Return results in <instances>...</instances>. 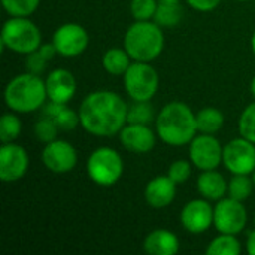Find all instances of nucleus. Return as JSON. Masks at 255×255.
<instances>
[{
	"label": "nucleus",
	"instance_id": "1",
	"mask_svg": "<svg viewBox=\"0 0 255 255\" xmlns=\"http://www.w3.org/2000/svg\"><path fill=\"white\" fill-rule=\"evenodd\" d=\"M128 105L109 90H97L84 97L79 105V126L97 137H112L120 134L127 124Z\"/></svg>",
	"mask_w": 255,
	"mask_h": 255
},
{
	"label": "nucleus",
	"instance_id": "2",
	"mask_svg": "<svg viewBox=\"0 0 255 255\" xmlns=\"http://www.w3.org/2000/svg\"><path fill=\"white\" fill-rule=\"evenodd\" d=\"M155 131L161 142L170 146H185L197 136L196 114L184 102H170L155 117Z\"/></svg>",
	"mask_w": 255,
	"mask_h": 255
},
{
	"label": "nucleus",
	"instance_id": "3",
	"mask_svg": "<svg viewBox=\"0 0 255 255\" xmlns=\"http://www.w3.org/2000/svg\"><path fill=\"white\" fill-rule=\"evenodd\" d=\"M46 85L40 75L30 72L13 76L4 88V103L16 114H31L46 103Z\"/></svg>",
	"mask_w": 255,
	"mask_h": 255
},
{
	"label": "nucleus",
	"instance_id": "4",
	"mask_svg": "<svg viewBox=\"0 0 255 255\" xmlns=\"http://www.w3.org/2000/svg\"><path fill=\"white\" fill-rule=\"evenodd\" d=\"M123 46L133 61L151 63L158 58L164 49L163 27H160L154 19L136 21L127 28Z\"/></svg>",
	"mask_w": 255,
	"mask_h": 255
},
{
	"label": "nucleus",
	"instance_id": "5",
	"mask_svg": "<svg viewBox=\"0 0 255 255\" xmlns=\"http://www.w3.org/2000/svg\"><path fill=\"white\" fill-rule=\"evenodd\" d=\"M1 48L19 55H28L42 45L40 28L28 16H10L1 28Z\"/></svg>",
	"mask_w": 255,
	"mask_h": 255
},
{
	"label": "nucleus",
	"instance_id": "6",
	"mask_svg": "<svg viewBox=\"0 0 255 255\" xmlns=\"http://www.w3.org/2000/svg\"><path fill=\"white\" fill-rule=\"evenodd\" d=\"M124 172V163L120 152L114 148L100 146L94 149L87 160V175L97 187L115 185Z\"/></svg>",
	"mask_w": 255,
	"mask_h": 255
},
{
	"label": "nucleus",
	"instance_id": "7",
	"mask_svg": "<svg viewBox=\"0 0 255 255\" xmlns=\"http://www.w3.org/2000/svg\"><path fill=\"white\" fill-rule=\"evenodd\" d=\"M127 96L133 102H151L157 94L160 76L157 69L146 61H133L123 75Z\"/></svg>",
	"mask_w": 255,
	"mask_h": 255
},
{
	"label": "nucleus",
	"instance_id": "8",
	"mask_svg": "<svg viewBox=\"0 0 255 255\" xmlns=\"http://www.w3.org/2000/svg\"><path fill=\"white\" fill-rule=\"evenodd\" d=\"M248 221V214L244 202L235 200L232 197H224L214 206V227L218 233L239 235L244 232Z\"/></svg>",
	"mask_w": 255,
	"mask_h": 255
},
{
	"label": "nucleus",
	"instance_id": "9",
	"mask_svg": "<svg viewBox=\"0 0 255 255\" xmlns=\"http://www.w3.org/2000/svg\"><path fill=\"white\" fill-rule=\"evenodd\" d=\"M223 145L214 134L199 133L188 145V157L196 169L214 170L223 164Z\"/></svg>",
	"mask_w": 255,
	"mask_h": 255
},
{
	"label": "nucleus",
	"instance_id": "10",
	"mask_svg": "<svg viewBox=\"0 0 255 255\" xmlns=\"http://www.w3.org/2000/svg\"><path fill=\"white\" fill-rule=\"evenodd\" d=\"M223 164L232 175H253L255 170V143L242 136L230 140L223 148Z\"/></svg>",
	"mask_w": 255,
	"mask_h": 255
},
{
	"label": "nucleus",
	"instance_id": "11",
	"mask_svg": "<svg viewBox=\"0 0 255 255\" xmlns=\"http://www.w3.org/2000/svg\"><path fill=\"white\" fill-rule=\"evenodd\" d=\"M52 43L58 55L64 58H75L85 52L90 43V37L81 24L66 22L54 31Z\"/></svg>",
	"mask_w": 255,
	"mask_h": 255
},
{
	"label": "nucleus",
	"instance_id": "12",
	"mask_svg": "<svg viewBox=\"0 0 255 255\" xmlns=\"http://www.w3.org/2000/svg\"><path fill=\"white\" fill-rule=\"evenodd\" d=\"M40 158L43 166L54 175H66L78 164V152L75 146L61 139L45 143Z\"/></svg>",
	"mask_w": 255,
	"mask_h": 255
},
{
	"label": "nucleus",
	"instance_id": "13",
	"mask_svg": "<svg viewBox=\"0 0 255 255\" xmlns=\"http://www.w3.org/2000/svg\"><path fill=\"white\" fill-rule=\"evenodd\" d=\"M30 158L27 151L15 143H1L0 146V179L4 184L22 179L28 170Z\"/></svg>",
	"mask_w": 255,
	"mask_h": 255
},
{
	"label": "nucleus",
	"instance_id": "14",
	"mask_svg": "<svg viewBox=\"0 0 255 255\" xmlns=\"http://www.w3.org/2000/svg\"><path fill=\"white\" fill-rule=\"evenodd\" d=\"M181 224L191 235H202L214 226V206L208 199H194L184 205Z\"/></svg>",
	"mask_w": 255,
	"mask_h": 255
},
{
	"label": "nucleus",
	"instance_id": "15",
	"mask_svg": "<svg viewBox=\"0 0 255 255\" xmlns=\"http://www.w3.org/2000/svg\"><path fill=\"white\" fill-rule=\"evenodd\" d=\"M157 131L148 124H126L120 131L121 145L133 154H148L155 148Z\"/></svg>",
	"mask_w": 255,
	"mask_h": 255
},
{
	"label": "nucleus",
	"instance_id": "16",
	"mask_svg": "<svg viewBox=\"0 0 255 255\" xmlns=\"http://www.w3.org/2000/svg\"><path fill=\"white\" fill-rule=\"evenodd\" d=\"M48 100L69 103L76 94V79L67 69H54L45 79Z\"/></svg>",
	"mask_w": 255,
	"mask_h": 255
},
{
	"label": "nucleus",
	"instance_id": "17",
	"mask_svg": "<svg viewBox=\"0 0 255 255\" xmlns=\"http://www.w3.org/2000/svg\"><path fill=\"white\" fill-rule=\"evenodd\" d=\"M176 184L167 176H155L145 187V200L154 209L167 208L176 197Z\"/></svg>",
	"mask_w": 255,
	"mask_h": 255
},
{
	"label": "nucleus",
	"instance_id": "18",
	"mask_svg": "<svg viewBox=\"0 0 255 255\" xmlns=\"http://www.w3.org/2000/svg\"><path fill=\"white\" fill-rule=\"evenodd\" d=\"M143 250L149 255H175L179 251V239L167 229H157L146 235Z\"/></svg>",
	"mask_w": 255,
	"mask_h": 255
},
{
	"label": "nucleus",
	"instance_id": "19",
	"mask_svg": "<svg viewBox=\"0 0 255 255\" xmlns=\"http://www.w3.org/2000/svg\"><path fill=\"white\" fill-rule=\"evenodd\" d=\"M196 185L199 194L209 202H218L224 199L229 191V182L220 172H217V169L203 170L199 175Z\"/></svg>",
	"mask_w": 255,
	"mask_h": 255
},
{
	"label": "nucleus",
	"instance_id": "20",
	"mask_svg": "<svg viewBox=\"0 0 255 255\" xmlns=\"http://www.w3.org/2000/svg\"><path fill=\"white\" fill-rule=\"evenodd\" d=\"M42 115L51 118L60 130L69 131L75 130L79 126V114L78 111H73L67 106V103H57L51 102L45 103L42 108Z\"/></svg>",
	"mask_w": 255,
	"mask_h": 255
},
{
	"label": "nucleus",
	"instance_id": "21",
	"mask_svg": "<svg viewBox=\"0 0 255 255\" xmlns=\"http://www.w3.org/2000/svg\"><path fill=\"white\" fill-rule=\"evenodd\" d=\"M133 63L128 52L123 48H111L102 57V67L112 76H123Z\"/></svg>",
	"mask_w": 255,
	"mask_h": 255
},
{
	"label": "nucleus",
	"instance_id": "22",
	"mask_svg": "<svg viewBox=\"0 0 255 255\" xmlns=\"http://www.w3.org/2000/svg\"><path fill=\"white\" fill-rule=\"evenodd\" d=\"M196 123L199 133L215 134L224 126V114L217 108H203L196 114Z\"/></svg>",
	"mask_w": 255,
	"mask_h": 255
},
{
	"label": "nucleus",
	"instance_id": "23",
	"mask_svg": "<svg viewBox=\"0 0 255 255\" xmlns=\"http://www.w3.org/2000/svg\"><path fill=\"white\" fill-rule=\"evenodd\" d=\"M241 251L242 247L238 236L226 233H220L217 238H214L206 248L208 255H239Z\"/></svg>",
	"mask_w": 255,
	"mask_h": 255
},
{
	"label": "nucleus",
	"instance_id": "24",
	"mask_svg": "<svg viewBox=\"0 0 255 255\" xmlns=\"http://www.w3.org/2000/svg\"><path fill=\"white\" fill-rule=\"evenodd\" d=\"M182 16H184V9L181 3H176V4L158 3L154 21L163 28H172L182 21Z\"/></svg>",
	"mask_w": 255,
	"mask_h": 255
},
{
	"label": "nucleus",
	"instance_id": "25",
	"mask_svg": "<svg viewBox=\"0 0 255 255\" xmlns=\"http://www.w3.org/2000/svg\"><path fill=\"white\" fill-rule=\"evenodd\" d=\"M22 130V124L16 112H7L0 118V142L9 143L15 142Z\"/></svg>",
	"mask_w": 255,
	"mask_h": 255
},
{
	"label": "nucleus",
	"instance_id": "26",
	"mask_svg": "<svg viewBox=\"0 0 255 255\" xmlns=\"http://www.w3.org/2000/svg\"><path fill=\"white\" fill-rule=\"evenodd\" d=\"M155 120V111L149 102H133L128 105L127 123L128 124H151Z\"/></svg>",
	"mask_w": 255,
	"mask_h": 255
},
{
	"label": "nucleus",
	"instance_id": "27",
	"mask_svg": "<svg viewBox=\"0 0 255 255\" xmlns=\"http://www.w3.org/2000/svg\"><path fill=\"white\" fill-rule=\"evenodd\" d=\"M254 182L253 178H250V175H233V178L229 181V197L239 200V202H245L253 190H254Z\"/></svg>",
	"mask_w": 255,
	"mask_h": 255
},
{
	"label": "nucleus",
	"instance_id": "28",
	"mask_svg": "<svg viewBox=\"0 0 255 255\" xmlns=\"http://www.w3.org/2000/svg\"><path fill=\"white\" fill-rule=\"evenodd\" d=\"M40 4V0H1V6L10 16H30Z\"/></svg>",
	"mask_w": 255,
	"mask_h": 255
},
{
	"label": "nucleus",
	"instance_id": "29",
	"mask_svg": "<svg viewBox=\"0 0 255 255\" xmlns=\"http://www.w3.org/2000/svg\"><path fill=\"white\" fill-rule=\"evenodd\" d=\"M58 131H60L58 126L51 118L43 117V115L36 121V124L33 127V133H34L36 139L40 140L42 143H49V142L55 140L58 136Z\"/></svg>",
	"mask_w": 255,
	"mask_h": 255
},
{
	"label": "nucleus",
	"instance_id": "30",
	"mask_svg": "<svg viewBox=\"0 0 255 255\" xmlns=\"http://www.w3.org/2000/svg\"><path fill=\"white\" fill-rule=\"evenodd\" d=\"M158 7V0H131L130 12L136 21H152Z\"/></svg>",
	"mask_w": 255,
	"mask_h": 255
},
{
	"label": "nucleus",
	"instance_id": "31",
	"mask_svg": "<svg viewBox=\"0 0 255 255\" xmlns=\"http://www.w3.org/2000/svg\"><path fill=\"white\" fill-rule=\"evenodd\" d=\"M239 134L255 143V102L250 103L241 114L238 123Z\"/></svg>",
	"mask_w": 255,
	"mask_h": 255
},
{
	"label": "nucleus",
	"instance_id": "32",
	"mask_svg": "<svg viewBox=\"0 0 255 255\" xmlns=\"http://www.w3.org/2000/svg\"><path fill=\"white\" fill-rule=\"evenodd\" d=\"M191 166H193V163L188 160H176L170 164V167L167 170V176L176 185H182L191 176Z\"/></svg>",
	"mask_w": 255,
	"mask_h": 255
},
{
	"label": "nucleus",
	"instance_id": "33",
	"mask_svg": "<svg viewBox=\"0 0 255 255\" xmlns=\"http://www.w3.org/2000/svg\"><path fill=\"white\" fill-rule=\"evenodd\" d=\"M27 60H25V66H27V72L30 73H34V75H40L45 67H46V58L40 54V51H34L28 55H25Z\"/></svg>",
	"mask_w": 255,
	"mask_h": 255
},
{
	"label": "nucleus",
	"instance_id": "34",
	"mask_svg": "<svg viewBox=\"0 0 255 255\" xmlns=\"http://www.w3.org/2000/svg\"><path fill=\"white\" fill-rule=\"evenodd\" d=\"M185 3L197 12H212L218 7L221 0H185Z\"/></svg>",
	"mask_w": 255,
	"mask_h": 255
},
{
	"label": "nucleus",
	"instance_id": "35",
	"mask_svg": "<svg viewBox=\"0 0 255 255\" xmlns=\"http://www.w3.org/2000/svg\"><path fill=\"white\" fill-rule=\"evenodd\" d=\"M245 248H247V253L248 254L255 255V230L248 233L247 242H245Z\"/></svg>",
	"mask_w": 255,
	"mask_h": 255
},
{
	"label": "nucleus",
	"instance_id": "36",
	"mask_svg": "<svg viewBox=\"0 0 255 255\" xmlns=\"http://www.w3.org/2000/svg\"><path fill=\"white\" fill-rule=\"evenodd\" d=\"M158 3H163V4H176V3H181V0H158Z\"/></svg>",
	"mask_w": 255,
	"mask_h": 255
},
{
	"label": "nucleus",
	"instance_id": "37",
	"mask_svg": "<svg viewBox=\"0 0 255 255\" xmlns=\"http://www.w3.org/2000/svg\"><path fill=\"white\" fill-rule=\"evenodd\" d=\"M250 91H251V94H253V97L255 99V76L251 79V84H250Z\"/></svg>",
	"mask_w": 255,
	"mask_h": 255
},
{
	"label": "nucleus",
	"instance_id": "38",
	"mask_svg": "<svg viewBox=\"0 0 255 255\" xmlns=\"http://www.w3.org/2000/svg\"><path fill=\"white\" fill-rule=\"evenodd\" d=\"M251 49H253V54L255 55V31L253 33V36H251Z\"/></svg>",
	"mask_w": 255,
	"mask_h": 255
},
{
	"label": "nucleus",
	"instance_id": "39",
	"mask_svg": "<svg viewBox=\"0 0 255 255\" xmlns=\"http://www.w3.org/2000/svg\"><path fill=\"white\" fill-rule=\"evenodd\" d=\"M253 182H254V187H255V170L253 172Z\"/></svg>",
	"mask_w": 255,
	"mask_h": 255
},
{
	"label": "nucleus",
	"instance_id": "40",
	"mask_svg": "<svg viewBox=\"0 0 255 255\" xmlns=\"http://www.w3.org/2000/svg\"><path fill=\"white\" fill-rule=\"evenodd\" d=\"M236 1H248V0H236Z\"/></svg>",
	"mask_w": 255,
	"mask_h": 255
},
{
	"label": "nucleus",
	"instance_id": "41",
	"mask_svg": "<svg viewBox=\"0 0 255 255\" xmlns=\"http://www.w3.org/2000/svg\"><path fill=\"white\" fill-rule=\"evenodd\" d=\"M254 224H255V217H254Z\"/></svg>",
	"mask_w": 255,
	"mask_h": 255
}]
</instances>
